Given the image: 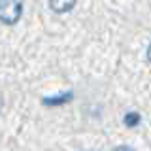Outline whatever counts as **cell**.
Instances as JSON below:
<instances>
[{
	"label": "cell",
	"mask_w": 151,
	"mask_h": 151,
	"mask_svg": "<svg viewBox=\"0 0 151 151\" xmlns=\"http://www.w3.org/2000/svg\"><path fill=\"white\" fill-rule=\"evenodd\" d=\"M147 60H149V63H151V44L147 45Z\"/></svg>",
	"instance_id": "8992f818"
},
{
	"label": "cell",
	"mask_w": 151,
	"mask_h": 151,
	"mask_svg": "<svg viewBox=\"0 0 151 151\" xmlns=\"http://www.w3.org/2000/svg\"><path fill=\"white\" fill-rule=\"evenodd\" d=\"M0 110H2V98H0Z\"/></svg>",
	"instance_id": "52a82bcc"
},
{
	"label": "cell",
	"mask_w": 151,
	"mask_h": 151,
	"mask_svg": "<svg viewBox=\"0 0 151 151\" xmlns=\"http://www.w3.org/2000/svg\"><path fill=\"white\" fill-rule=\"evenodd\" d=\"M113 151H134V149L129 147V145H119V147H115Z\"/></svg>",
	"instance_id": "5b68a950"
},
{
	"label": "cell",
	"mask_w": 151,
	"mask_h": 151,
	"mask_svg": "<svg viewBox=\"0 0 151 151\" xmlns=\"http://www.w3.org/2000/svg\"><path fill=\"white\" fill-rule=\"evenodd\" d=\"M47 2H49V8L55 13H66L70 9H74L76 6V0H47Z\"/></svg>",
	"instance_id": "7a4b0ae2"
},
{
	"label": "cell",
	"mask_w": 151,
	"mask_h": 151,
	"mask_svg": "<svg viewBox=\"0 0 151 151\" xmlns=\"http://www.w3.org/2000/svg\"><path fill=\"white\" fill-rule=\"evenodd\" d=\"M72 98V93H64L63 96H57V98H44V104L45 106H53V104H64L66 100Z\"/></svg>",
	"instance_id": "3957f363"
},
{
	"label": "cell",
	"mask_w": 151,
	"mask_h": 151,
	"mask_svg": "<svg viewBox=\"0 0 151 151\" xmlns=\"http://www.w3.org/2000/svg\"><path fill=\"white\" fill-rule=\"evenodd\" d=\"M23 13V0H0V21L4 25H15Z\"/></svg>",
	"instance_id": "6da1fadb"
},
{
	"label": "cell",
	"mask_w": 151,
	"mask_h": 151,
	"mask_svg": "<svg viewBox=\"0 0 151 151\" xmlns=\"http://www.w3.org/2000/svg\"><path fill=\"white\" fill-rule=\"evenodd\" d=\"M140 113H136V111H130V113H127L125 115V125L127 127H136V125H140Z\"/></svg>",
	"instance_id": "277c9868"
}]
</instances>
